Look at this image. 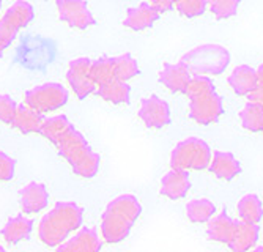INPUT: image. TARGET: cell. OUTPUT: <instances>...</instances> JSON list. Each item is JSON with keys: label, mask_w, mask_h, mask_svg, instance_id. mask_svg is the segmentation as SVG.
Returning a JSON list of instances; mask_svg holds the SVG:
<instances>
[{"label": "cell", "mask_w": 263, "mask_h": 252, "mask_svg": "<svg viewBox=\"0 0 263 252\" xmlns=\"http://www.w3.org/2000/svg\"><path fill=\"white\" fill-rule=\"evenodd\" d=\"M40 134L49 141L59 154L81 178H93L100 170L101 158L95 151L84 134L68 120L66 115L46 117Z\"/></svg>", "instance_id": "1"}, {"label": "cell", "mask_w": 263, "mask_h": 252, "mask_svg": "<svg viewBox=\"0 0 263 252\" xmlns=\"http://www.w3.org/2000/svg\"><path fill=\"white\" fill-rule=\"evenodd\" d=\"M84 208L76 202H57L38 224V238L47 247H59L82 227Z\"/></svg>", "instance_id": "2"}, {"label": "cell", "mask_w": 263, "mask_h": 252, "mask_svg": "<svg viewBox=\"0 0 263 252\" xmlns=\"http://www.w3.org/2000/svg\"><path fill=\"white\" fill-rule=\"evenodd\" d=\"M142 213V205L133 194H122L112 199L101 216V237L109 244L126 240L134 222Z\"/></svg>", "instance_id": "3"}, {"label": "cell", "mask_w": 263, "mask_h": 252, "mask_svg": "<svg viewBox=\"0 0 263 252\" xmlns=\"http://www.w3.org/2000/svg\"><path fill=\"white\" fill-rule=\"evenodd\" d=\"M232 55L230 51L222 44L205 43L196 46L183 57L180 62L187 68L193 74H206V76H219L230 65Z\"/></svg>", "instance_id": "4"}, {"label": "cell", "mask_w": 263, "mask_h": 252, "mask_svg": "<svg viewBox=\"0 0 263 252\" xmlns=\"http://www.w3.org/2000/svg\"><path fill=\"white\" fill-rule=\"evenodd\" d=\"M213 151L200 137H186L175 145L171 154V167L183 170H205L211 163Z\"/></svg>", "instance_id": "5"}, {"label": "cell", "mask_w": 263, "mask_h": 252, "mask_svg": "<svg viewBox=\"0 0 263 252\" xmlns=\"http://www.w3.org/2000/svg\"><path fill=\"white\" fill-rule=\"evenodd\" d=\"M35 17V8L26 0L16 2L5 11L0 19V57L16 40L21 29L27 27Z\"/></svg>", "instance_id": "6"}, {"label": "cell", "mask_w": 263, "mask_h": 252, "mask_svg": "<svg viewBox=\"0 0 263 252\" xmlns=\"http://www.w3.org/2000/svg\"><path fill=\"white\" fill-rule=\"evenodd\" d=\"M69 100L68 88L60 82H44L24 93V103L41 113L62 109Z\"/></svg>", "instance_id": "7"}, {"label": "cell", "mask_w": 263, "mask_h": 252, "mask_svg": "<svg viewBox=\"0 0 263 252\" xmlns=\"http://www.w3.org/2000/svg\"><path fill=\"white\" fill-rule=\"evenodd\" d=\"M224 113L222 98L216 91H208L205 95L191 98L189 103V117L199 125L216 123Z\"/></svg>", "instance_id": "8"}, {"label": "cell", "mask_w": 263, "mask_h": 252, "mask_svg": "<svg viewBox=\"0 0 263 252\" xmlns=\"http://www.w3.org/2000/svg\"><path fill=\"white\" fill-rule=\"evenodd\" d=\"M137 115L143 122V125L152 129H162L169 126L172 122L169 103L158 95H150L148 98H143Z\"/></svg>", "instance_id": "9"}, {"label": "cell", "mask_w": 263, "mask_h": 252, "mask_svg": "<svg viewBox=\"0 0 263 252\" xmlns=\"http://www.w3.org/2000/svg\"><path fill=\"white\" fill-rule=\"evenodd\" d=\"M55 5L60 21L69 27L85 30L97 24V19L85 0H57Z\"/></svg>", "instance_id": "10"}, {"label": "cell", "mask_w": 263, "mask_h": 252, "mask_svg": "<svg viewBox=\"0 0 263 252\" xmlns=\"http://www.w3.org/2000/svg\"><path fill=\"white\" fill-rule=\"evenodd\" d=\"M90 65H91L90 59L79 57L71 60L68 66L66 81L69 84V88L74 91V95L79 100H85L87 96L97 91V84L90 77Z\"/></svg>", "instance_id": "11"}, {"label": "cell", "mask_w": 263, "mask_h": 252, "mask_svg": "<svg viewBox=\"0 0 263 252\" xmlns=\"http://www.w3.org/2000/svg\"><path fill=\"white\" fill-rule=\"evenodd\" d=\"M19 205L24 215H36L49 205V192L40 181H30L19 191Z\"/></svg>", "instance_id": "12"}, {"label": "cell", "mask_w": 263, "mask_h": 252, "mask_svg": "<svg viewBox=\"0 0 263 252\" xmlns=\"http://www.w3.org/2000/svg\"><path fill=\"white\" fill-rule=\"evenodd\" d=\"M103 247L100 234L95 227H81L76 234L62 243L57 250L60 252H97Z\"/></svg>", "instance_id": "13"}, {"label": "cell", "mask_w": 263, "mask_h": 252, "mask_svg": "<svg viewBox=\"0 0 263 252\" xmlns=\"http://www.w3.org/2000/svg\"><path fill=\"white\" fill-rule=\"evenodd\" d=\"M191 189L189 172L183 169H172L161 180V194L167 199L180 200L186 197Z\"/></svg>", "instance_id": "14"}, {"label": "cell", "mask_w": 263, "mask_h": 252, "mask_svg": "<svg viewBox=\"0 0 263 252\" xmlns=\"http://www.w3.org/2000/svg\"><path fill=\"white\" fill-rule=\"evenodd\" d=\"M191 76H193V73L181 62L178 63L167 62L162 65V70L159 71V82L167 90H171L172 93H184Z\"/></svg>", "instance_id": "15"}, {"label": "cell", "mask_w": 263, "mask_h": 252, "mask_svg": "<svg viewBox=\"0 0 263 252\" xmlns=\"http://www.w3.org/2000/svg\"><path fill=\"white\" fill-rule=\"evenodd\" d=\"M260 235L258 224H251L246 221H235V228L227 246L235 252H245L254 249Z\"/></svg>", "instance_id": "16"}, {"label": "cell", "mask_w": 263, "mask_h": 252, "mask_svg": "<svg viewBox=\"0 0 263 252\" xmlns=\"http://www.w3.org/2000/svg\"><path fill=\"white\" fill-rule=\"evenodd\" d=\"M159 17H161V13L152 4L142 2L140 5L128 10L126 17L123 21V26L134 32H142L145 29H150Z\"/></svg>", "instance_id": "17"}, {"label": "cell", "mask_w": 263, "mask_h": 252, "mask_svg": "<svg viewBox=\"0 0 263 252\" xmlns=\"http://www.w3.org/2000/svg\"><path fill=\"white\" fill-rule=\"evenodd\" d=\"M208 170L221 180H233L241 173V163L230 153V151H222L216 150L213 151L211 163L208 166Z\"/></svg>", "instance_id": "18"}, {"label": "cell", "mask_w": 263, "mask_h": 252, "mask_svg": "<svg viewBox=\"0 0 263 252\" xmlns=\"http://www.w3.org/2000/svg\"><path fill=\"white\" fill-rule=\"evenodd\" d=\"M44 120H46L44 113L36 112L35 109L29 107L26 103H24V104H17L11 126L16 128L22 134H35V132L40 134V129H41Z\"/></svg>", "instance_id": "19"}, {"label": "cell", "mask_w": 263, "mask_h": 252, "mask_svg": "<svg viewBox=\"0 0 263 252\" xmlns=\"http://www.w3.org/2000/svg\"><path fill=\"white\" fill-rule=\"evenodd\" d=\"M227 82L238 96H248L258 84L257 70L249 65H240L232 71Z\"/></svg>", "instance_id": "20"}, {"label": "cell", "mask_w": 263, "mask_h": 252, "mask_svg": "<svg viewBox=\"0 0 263 252\" xmlns=\"http://www.w3.org/2000/svg\"><path fill=\"white\" fill-rule=\"evenodd\" d=\"M33 230V219L24 215L14 216L7 221L2 228V238L8 244H17L30 238Z\"/></svg>", "instance_id": "21"}, {"label": "cell", "mask_w": 263, "mask_h": 252, "mask_svg": "<svg viewBox=\"0 0 263 252\" xmlns=\"http://www.w3.org/2000/svg\"><path fill=\"white\" fill-rule=\"evenodd\" d=\"M97 95L112 104H128L131 100V87L128 81L122 79H112L103 85L97 87Z\"/></svg>", "instance_id": "22"}, {"label": "cell", "mask_w": 263, "mask_h": 252, "mask_svg": "<svg viewBox=\"0 0 263 252\" xmlns=\"http://www.w3.org/2000/svg\"><path fill=\"white\" fill-rule=\"evenodd\" d=\"M235 228V221L226 213V210L214 216L208 221V227H206V237L211 241H218V243H229L233 234Z\"/></svg>", "instance_id": "23"}, {"label": "cell", "mask_w": 263, "mask_h": 252, "mask_svg": "<svg viewBox=\"0 0 263 252\" xmlns=\"http://www.w3.org/2000/svg\"><path fill=\"white\" fill-rule=\"evenodd\" d=\"M238 216L241 221L251 222V224H258L263 218V205L261 200L257 194H246L240 200H238L236 207Z\"/></svg>", "instance_id": "24"}, {"label": "cell", "mask_w": 263, "mask_h": 252, "mask_svg": "<svg viewBox=\"0 0 263 252\" xmlns=\"http://www.w3.org/2000/svg\"><path fill=\"white\" fill-rule=\"evenodd\" d=\"M214 213H216V205L210 199H194L186 203V216L194 224L208 222Z\"/></svg>", "instance_id": "25"}, {"label": "cell", "mask_w": 263, "mask_h": 252, "mask_svg": "<svg viewBox=\"0 0 263 252\" xmlns=\"http://www.w3.org/2000/svg\"><path fill=\"white\" fill-rule=\"evenodd\" d=\"M90 77L95 84H97V87L115 79L117 76H115V68H114V59L104 55L97 60H91Z\"/></svg>", "instance_id": "26"}, {"label": "cell", "mask_w": 263, "mask_h": 252, "mask_svg": "<svg viewBox=\"0 0 263 252\" xmlns=\"http://www.w3.org/2000/svg\"><path fill=\"white\" fill-rule=\"evenodd\" d=\"M240 122L246 131L263 132V107L248 101L240 110Z\"/></svg>", "instance_id": "27"}, {"label": "cell", "mask_w": 263, "mask_h": 252, "mask_svg": "<svg viewBox=\"0 0 263 252\" xmlns=\"http://www.w3.org/2000/svg\"><path fill=\"white\" fill-rule=\"evenodd\" d=\"M114 68H115V76L122 81H129L139 74V63L128 52L114 57Z\"/></svg>", "instance_id": "28"}, {"label": "cell", "mask_w": 263, "mask_h": 252, "mask_svg": "<svg viewBox=\"0 0 263 252\" xmlns=\"http://www.w3.org/2000/svg\"><path fill=\"white\" fill-rule=\"evenodd\" d=\"M214 90V84L211 81L210 76L206 74H193L186 85V90H184V95L191 98H196V96H200V95H205L208 91H213Z\"/></svg>", "instance_id": "29"}, {"label": "cell", "mask_w": 263, "mask_h": 252, "mask_svg": "<svg viewBox=\"0 0 263 252\" xmlns=\"http://www.w3.org/2000/svg\"><path fill=\"white\" fill-rule=\"evenodd\" d=\"M238 7H240V0H208L210 11L219 21L235 16Z\"/></svg>", "instance_id": "30"}, {"label": "cell", "mask_w": 263, "mask_h": 252, "mask_svg": "<svg viewBox=\"0 0 263 252\" xmlns=\"http://www.w3.org/2000/svg\"><path fill=\"white\" fill-rule=\"evenodd\" d=\"M208 0H175L177 11L184 17H199L205 13Z\"/></svg>", "instance_id": "31"}, {"label": "cell", "mask_w": 263, "mask_h": 252, "mask_svg": "<svg viewBox=\"0 0 263 252\" xmlns=\"http://www.w3.org/2000/svg\"><path fill=\"white\" fill-rule=\"evenodd\" d=\"M16 109H17V104L10 95L0 93V123L11 126Z\"/></svg>", "instance_id": "32"}, {"label": "cell", "mask_w": 263, "mask_h": 252, "mask_svg": "<svg viewBox=\"0 0 263 252\" xmlns=\"http://www.w3.org/2000/svg\"><path fill=\"white\" fill-rule=\"evenodd\" d=\"M14 172H16V161L5 151H0V181L13 180Z\"/></svg>", "instance_id": "33"}, {"label": "cell", "mask_w": 263, "mask_h": 252, "mask_svg": "<svg viewBox=\"0 0 263 252\" xmlns=\"http://www.w3.org/2000/svg\"><path fill=\"white\" fill-rule=\"evenodd\" d=\"M150 4L159 11V13H167L174 10L175 7V0H150Z\"/></svg>", "instance_id": "34"}, {"label": "cell", "mask_w": 263, "mask_h": 252, "mask_svg": "<svg viewBox=\"0 0 263 252\" xmlns=\"http://www.w3.org/2000/svg\"><path fill=\"white\" fill-rule=\"evenodd\" d=\"M248 101L263 107V85L261 84H257V87L248 95Z\"/></svg>", "instance_id": "35"}, {"label": "cell", "mask_w": 263, "mask_h": 252, "mask_svg": "<svg viewBox=\"0 0 263 252\" xmlns=\"http://www.w3.org/2000/svg\"><path fill=\"white\" fill-rule=\"evenodd\" d=\"M257 81L263 85V63H260V66L257 68Z\"/></svg>", "instance_id": "36"}, {"label": "cell", "mask_w": 263, "mask_h": 252, "mask_svg": "<svg viewBox=\"0 0 263 252\" xmlns=\"http://www.w3.org/2000/svg\"><path fill=\"white\" fill-rule=\"evenodd\" d=\"M0 252H5V247L2 244H0Z\"/></svg>", "instance_id": "37"}, {"label": "cell", "mask_w": 263, "mask_h": 252, "mask_svg": "<svg viewBox=\"0 0 263 252\" xmlns=\"http://www.w3.org/2000/svg\"><path fill=\"white\" fill-rule=\"evenodd\" d=\"M2 4H4V0H0V8H2Z\"/></svg>", "instance_id": "38"}]
</instances>
